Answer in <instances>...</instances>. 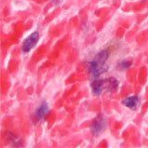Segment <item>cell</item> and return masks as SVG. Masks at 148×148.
Returning a JSON list of instances; mask_svg holds the SVG:
<instances>
[{
    "instance_id": "cell-7",
    "label": "cell",
    "mask_w": 148,
    "mask_h": 148,
    "mask_svg": "<svg viewBox=\"0 0 148 148\" xmlns=\"http://www.w3.org/2000/svg\"><path fill=\"white\" fill-rule=\"evenodd\" d=\"M130 65H132V62L128 61H122L119 63V67L121 69H127V68H129Z\"/></svg>"
},
{
    "instance_id": "cell-6",
    "label": "cell",
    "mask_w": 148,
    "mask_h": 148,
    "mask_svg": "<svg viewBox=\"0 0 148 148\" xmlns=\"http://www.w3.org/2000/svg\"><path fill=\"white\" fill-rule=\"evenodd\" d=\"M138 103H139V99L137 96L128 97V98H126L123 101H122V103H123L125 106H127L128 108H130V109H136L138 106Z\"/></svg>"
},
{
    "instance_id": "cell-3",
    "label": "cell",
    "mask_w": 148,
    "mask_h": 148,
    "mask_svg": "<svg viewBox=\"0 0 148 148\" xmlns=\"http://www.w3.org/2000/svg\"><path fill=\"white\" fill-rule=\"evenodd\" d=\"M38 40H39V33L38 32L36 31L33 34H31V35L23 41V44L22 47L23 51L29 52L33 48H35V46L37 44Z\"/></svg>"
},
{
    "instance_id": "cell-1",
    "label": "cell",
    "mask_w": 148,
    "mask_h": 148,
    "mask_svg": "<svg viewBox=\"0 0 148 148\" xmlns=\"http://www.w3.org/2000/svg\"><path fill=\"white\" fill-rule=\"evenodd\" d=\"M109 57L107 50H103L96 55L94 60H92L88 65H90V72L94 77H98L100 75L105 73L108 69V66L105 64L106 60Z\"/></svg>"
},
{
    "instance_id": "cell-4",
    "label": "cell",
    "mask_w": 148,
    "mask_h": 148,
    "mask_svg": "<svg viewBox=\"0 0 148 148\" xmlns=\"http://www.w3.org/2000/svg\"><path fill=\"white\" fill-rule=\"evenodd\" d=\"M91 88H92V92L95 96H99L101 92H103V88H105L104 85V80H95V81L92 82L91 84Z\"/></svg>"
},
{
    "instance_id": "cell-5",
    "label": "cell",
    "mask_w": 148,
    "mask_h": 148,
    "mask_svg": "<svg viewBox=\"0 0 148 148\" xmlns=\"http://www.w3.org/2000/svg\"><path fill=\"white\" fill-rule=\"evenodd\" d=\"M49 104L47 101H43L40 105H39V107L37 108L36 110V116L37 118H38L39 120H42L43 118H45V116L48 115V113H49Z\"/></svg>"
},
{
    "instance_id": "cell-2",
    "label": "cell",
    "mask_w": 148,
    "mask_h": 148,
    "mask_svg": "<svg viewBox=\"0 0 148 148\" xmlns=\"http://www.w3.org/2000/svg\"><path fill=\"white\" fill-rule=\"evenodd\" d=\"M106 128V121L103 118V116H98L92 122L91 125V132L94 136H99V135L104 132Z\"/></svg>"
}]
</instances>
